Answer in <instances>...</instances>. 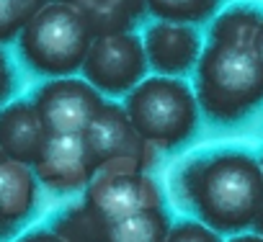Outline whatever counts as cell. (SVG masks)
<instances>
[{
  "label": "cell",
  "instance_id": "cell-3",
  "mask_svg": "<svg viewBox=\"0 0 263 242\" xmlns=\"http://www.w3.org/2000/svg\"><path fill=\"white\" fill-rule=\"evenodd\" d=\"M124 113L153 150H176L199 124V103L181 77H145L124 98Z\"/></svg>",
  "mask_w": 263,
  "mask_h": 242
},
{
  "label": "cell",
  "instance_id": "cell-19",
  "mask_svg": "<svg viewBox=\"0 0 263 242\" xmlns=\"http://www.w3.org/2000/svg\"><path fill=\"white\" fill-rule=\"evenodd\" d=\"M165 242H222V239L217 232H212L201 221L186 219V221H178L171 227V234Z\"/></svg>",
  "mask_w": 263,
  "mask_h": 242
},
{
  "label": "cell",
  "instance_id": "cell-21",
  "mask_svg": "<svg viewBox=\"0 0 263 242\" xmlns=\"http://www.w3.org/2000/svg\"><path fill=\"white\" fill-rule=\"evenodd\" d=\"M18 242H65V239L57 237L52 229H36V232H29L26 237H21Z\"/></svg>",
  "mask_w": 263,
  "mask_h": 242
},
{
  "label": "cell",
  "instance_id": "cell-2",
  "mask_svg": "<svg viewBox=\"0 0 263 242\" xmlns=\"http://www.w3.org/2000/svg\"><path fill=\"white\" fill-rule=\"evenodd\" d=\"M194 95L212 121L232 124L263 103V70L253 47L206 42L196 62Z\"/></svg>",
  "mask_w": 263,
  "mask_h": 242
},
{
  "label": "cell",
  "instance_id": "cell-23",
  "mask_svg": "<svg viewBox=\"0 0 263 242\" xmlns=\"http://www.w3.org/2000/svg\"><path fill=\"white\" fill-rule=\"evenodd\" d=\"M227 242H263V237H260V234H255V232H240V234L230 237Z\"/></svg>",
  "mask_w": 263,
  "mask_h": 242
},
{
  "label": "cell",
  "instance_id": "cell-20",
  "mask_svg": "<svg viewBox=\"0 0 263 242\" xmlns=\"http://www.w3.org/2000/svg\"><path fill=\"white\" fill-rule=\"evenodd\" d=\"M13 85H16V77H13V67L8 62V57L0 52V106H3L11 93H13Z\"/></svg>",
  "mask_w": 263,
  "mask_h": 242
},
{
  "label": "cell",
  "instance_id": "cell-17",
  "mask_svg": "<svg viewBox=\"0 0 263 242\" xmlns=\"http://www.w3.org/2000/svg\"><path fill=\"white\" fill-rule=\"evenodd\" d=\"M219 0H145L147 13L168 24H201L217 11Z\"/></svg>",
  "mask_w": 263,
  "mask_h": 242
},
{
  "label": "cell",
  "instance_id": "cell-6",
  "mask_svg": "<svg viewBox=\"0 0 263 242\" xmlns=\"http://www.w3.org/2000/svg\"><path fill=\"white\" fill-rule=\"evenodd\" d=\"M147 57L137 34L98 36L83 62V80L103 95H129L147 72Z\"/></svg>",
  "mask_w": 263,
  "mask_h": 242
},
{
  "label": "cell",
  "instance_id": "cell-5",
  "mask_svg": "<svg viewBox=\"0 0 263 242\" xmlns=\"http://www.w3.org/2000/svg\"><path fill=\"white\" fill-rule=\"evenodd\" d=\"M83 204L106 227L142 211L163 209V193L155 178L135 165H103L83 191Z\"/></svg>",
  "mask_w": 263,
  "mask_h": 242
},
{
  "label": "cell",
  "instance_id": "cell-27",
  "mask_svg": "<svg viewBox=\"0 0 263 242\" xmlns=\"http://www.w3.org/2000/svg\"><path fill=\"white\" fill-rule=\"evenodd\" d=\"M3 163H6V155H3V152H0V165H3Z\"/></svg>",
  "mask_w": 263,
  "mask_h": 242
},
{
  "label": "cell",
  "instance_id": "cell-9",
  "mask_svg": "<svg viewBox=\"0 0 263 242\" xmlns=\"http://www.w3.org/2000/svg\"><path fill=\"white\" fill-rule=\"evenodd\" d=\"M31 170L54 193H80L96 175V160L83 134H52Z\"/></svg>",
  "mask_w": 263,
  "mask_h": 242
},
{
  "label": "cell",
  "instance_id": "cell-8",
  "mask_svg": "<svg viewBox=\"0 0 263 242\" xmlns=\"http://www.w3.org/2000/svg\"><path fill=\"white\" fill-rule=\"evenodd\" d=\"M83 137L96 160V170L103 165H135L147 173V168L153 165L155 150L135 132L124 113V106L106 100Z\"/></svg>",
  "mask_w": 263,
  "mask_h": 242
},
{
  "label": "cell",
  "instance_id": "cell-1",
  "mask_svg": "<svg viewBox=\"0 0 263 242\" xmlns=\"http://www.w3.org/2000/svg\"><path fill=\"white\" fill-rule=\"evenodd\" d=\"M181 198L217 234L250 229L263 201L258 160L242 150H219L186 163L178 178Z\"/></svg>",
  "mask_w": 263,
  "mask_h": 242
},
{
  "label": "cell",
  "instance_id": "cell-4",
  "mask_svg": "<svg viewBox=\"0 0 263 242\" xmlns=\"http://www.w3.org/2000/svg\"><path fill=\"white\" fill-rule=\"evenodd\" d=\"M93 34L75 3H44L18 34L21 59L39 75L72 77L83 70Z\"/></svg>",
  "mask_w": 263,
  "mask_h": 242
},
{
  "label": "cell",
  "instance_id": "cell-25",
  "mask_svg": "<svg viewBox=\"0 0 263 242\" xmlns=\"http://www.w3.org/2000/svg\"><path fill=\"white\" fill-rule=\"evenodd\" d=\"M255 160H258V168H260V178H263V152H260V155H258Z\"/></svg>",
  "mask_w": 263,
  "mask_h": 242
},
{
  "label": "cell",
  "instance_id": "cell-11",
  "mask_svg": "<svg viewBox=\"0 0 263 242\" xmlns=\"http://www.w3.org/2000/svg\"><path fill=\"white\" fill-rule=\"evenodd\" d=\"M49 139L44 121L31 100H16L0 108V152L6 160L34 165Z\"/></svg>",
  "mask_w": 263,
  "mask_h": 242
},
{
  "label": "cell",
  "instance_id": "cell-10",
  "mask_svg": "<svg viewBox=\"0 0 263 242\" xmlns=\"http://www.w3.org/2000/svg\"><path fill=\"white\" fill-rule=\"evenodd\" d=\"M147 67L163 77H181L191 72L201 57V36L194 26L158 21L145 31L142 39Z\"/></svg>",
  "mask_w": 263,
  "mask_h": 242
},
{
  "label": "cell",
  "instance_id": "cell-13",
  "mask_svg": "<svg viewBox=\"0 0 263 242\" xmlns=\"http://www.w3.org/2000/svg\"><path fill=\"white\" fill-rule=\"evenodd\" d=\"M78 11L83 13L93 39L132 34L147 13L145 0H75Z\"/></svg>",
  "mask_w": 263,
  "mask_h": 242
},
{
  "label": "cell",
  "instance_id": "cell-18",
  "mask_svg": "<svg viewBox=\"0 0 263 242\" xmlns=\"http://www.w3.org/2000/svg\"><path fill=\"white\" fill-rule=\"evenodd\" d=\"M47 0H0V42L18 36Z\"/></svg>",
  "mask_w": 263,
  "mask_h": 242
},
{
  "label": "cell",
  "instance_id": "cell-7",
  "mask_svg": "<svg viewBox=\"0 0 263 242\" xmlns=\"http://www.w3.org/2000/svg\"><path fill=\"white\" fill-rule=\"evenodd\" d=\"M34 108L52 134H85L106 103L103 95L80 77H54L34 95Z\"/></svg>",
  "mask_w": 263,
  "mask_h": 242
},
{
  "label": "cell",
  "instance_id": "cell-26",
  "mask_svg": "<svg viewBox=\"0 0 263 242\" xmlns=\"http://www.w3.org/2000/svg\"><path fill=\"white\" fill-rule=\"evenodd\" d=\"M47 3H75V0H47Z\"/></svg>",
  "mask_w": 263,
  "mask_h": 242
},
{
  "label": "cell",
  "instance_id": "cell-14",
  "mask_svg": "<svg viewBox=\"0 0 263 242\" xmlns=\"http://www.w3.org/2000/svg\"><path fill=\"white\" fill-rule=\"evenodd\" d=\"M171 227L173 224L165 209L142 211L135 216L119 219L114 224H106L101 242H165L171 234Z\"/></svg>",
  "mask_w": 263,
  "mask_h": 242
},
{
  "label": "cell",
  "instance_id": "cell-22",
  "mask_svg": "<svg viewBox=\"0 0 263 242\" xmlns=\"http://www.w3.org/2000/svg\"><path fill=\"white\" fill-rule=\"evenodd\" d=\"M253 54H255V59H258L260 70H263V18H260V26H258L255 39H253Z\"/></svg>",
  "mask_w": 263,
  "mask_h": 242
},
{
  "label": "cell",
  "instance_id": "cell-15",
  "mask_svg": "<svg viewBox=\"0 0 263 242\" xmlns=\"http://www.w3.org/2000/svg\"><path fill=\"white\" fill-rule=\"evenodd\" d=\"M260 18H263V11H258L255 6H232L214 18L209 29V42L232 44V47H253Z\"/></svg>",
  "mask_w": 263,
  "mask_h": 242
},
{
  "label": "cell",
  "instance_id": "cell-12",
  "mask_svg": "<svg viewBox=\"0 0 263 242\" xmlns=\"http://www.w3.org/2000/svg\"><path fill=\"white\" fill-rule=\"evenodd\" d=\"M36 204V175L29 165L6 160L0 165V232L21 224Z\"/></svg>",
  "mask_w": 263,
  "mask_h": 242
},
{
  "label": "cell",
  "instance_id": "cell-24",
  "mask_svg": "<svg viewBox=\"0 0 263 242\" xmlns=\"http://www.w3.org/2000/svg\"><path fill=\"white\" fill-rule=\"evenodd\" d=\"M250 229H253L255 234H260V237H263V201H260V206H258V211H255V219H253Z\"/></svg>",
  "mask_w": 263,
  "mask_h": 242
},
{
  "label": "cell",
  "instance_id": "cell-16",
  "mask_svg": "<svg viewBox=\"0 0 263 242\" xmlns=\"http://www.w3.org/2000/svg\"><path fill=\"white\" fill-rule=\"evenodd\" d=\"M52 232L62 237L65 242H101L103 237V224L98 216L80 201L67 206L52 224Z\"/></svg>",
  "mask_w": 263,
  "mask_h": 242
}]
</instances>
